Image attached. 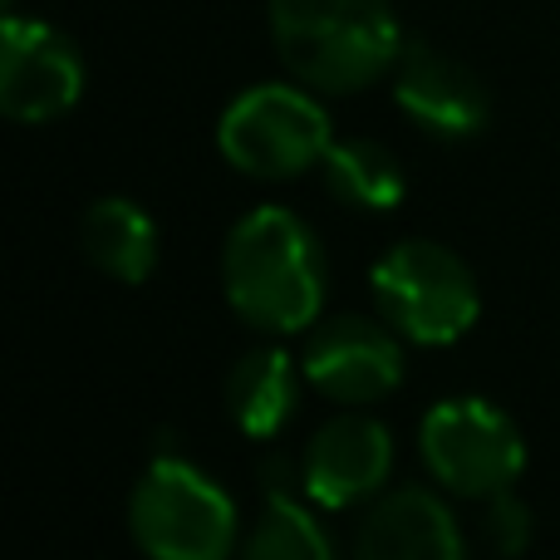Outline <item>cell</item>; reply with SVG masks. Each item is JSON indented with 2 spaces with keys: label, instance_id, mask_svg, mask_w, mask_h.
<instances>
[{
  "label": "cell",
  "instance_id": "6da1fadb",
  "mask_svg": "<svg viewBox=\"0 0 560 560\" xmlns=\"http://www.w3.org/2000/svg\"><path fill=\"white\" fill-rule=\"evenodd\" d=\"M226 305L261 335H300L325 305L319 242L285 207H256L226 232L222 246Z\"/></svg>",
  "mask_w": 560,
  "mask_h": 560
},
{
  "label": "cell",
  "instance_id": "4fadbf2b",
  "mask_svg": "<svg viewBox=\"0 0 560 560\" xmlns=\"http://www.w3.org/2000/svg\"><path fill=\"white\" fill-rule=\"evenodd\" d=\"M79 242L98 271L124 285H143L158 266V226L128 197H98L79 222Z\"/></svg>",
  "mask_w": 560,
  "mask_h": 560
},
{
  "label": "cell",
  "instance_id": "ba28073f",
  "mask_svg": "<svg viewBox=\"0 0 560 560\" xmlns=\"http://www.w3.org/2000/svg\"><path fill=\"white\" fill-rule=\"evenodd\" d=\"M300 374L319 398L345 408H369L404 384V349L394 325H374L364 315H339L315 325L300 349Z\"/></svg>",
  "mask_w": 560,
  "mask_h": 560
},
{
  "label": "cell",
  "instance_id": "30bf717a",
  "mask_svg": "<svg viewBox=\"0 0 560 560\" xmlns=\"http://www.w3.org/2000/svg\"><path fill=\"white\" fill-rule=\"evenodd\" d=\"M394 98L408 124L443 143H467L492 118L482 79L433 45H404L394 65Z\"/></svg>",
  "mask_w": 560,
  "mask_h": 560
},
{
  "label": "cell",
  "instance_id": "277c9868",
  "mask_svg": "<svg viewBox=\"0 0 560 560\" xmlns=\"http://www.w3.org/2000/svg\"><path fill=\"white\" fill-rule=\"evenodd\" d=\"M374 305L388 325L413 345H457L482 315V290L477 276L453 246L408 236L394 242L369 271Z\"/></svg>",
  "mask_w": 560,
  "mask_h": 560
},
{
  "label": "cell",
  "instance_id": "e0dca14e",
  "mask_svg": "<svg viewBox=\"0 0 560 560\" xmlns=\"http://www.w3.org/2000/svg\"><path fill=\"white\" fill-rule=\"evenodd\" d=\"M5 5H15V0H5Z\"/></svg>",
  "mask_w": 560,
  "mask_h": 560
},
{
  "label": "cell",
  "instance_id": "9c48e42d",
  "mask_svg": "<svg viewBox=\"0 0 560 560\" xmlns=\"http://www.w3.org/2000/svg\"><path fill=\"white\" fill-rule=\"evenodd\" d=\"M394 472V433L374 413H335L310 433L300 457V492L325 512H349L384 497Z\"/></svg>",
  "mask_w": 560,
  "mask_h": 560
},
{
  "label": "cell",
  "instance_id": "5bb4252c",
  "mask_svg": "<svg viewBox=\"0 0 560 560\" xmlns=\"http://www.w3.org/2000/svg\"><path fill=\"white\" fill-rule=\"evenodd\" d=\"M325 187L335 202L354 207V212H394L404 202V167L374 138H345V143H329L325 163Z\"/></svg>",
  "mask_w": 560,
  "mask_h": 560
},
{
  "label": "cell",
  "instance_id": "7a4b0ae2",
  "mask_svg": "<svg viewBox=\"0 0 560 560\" xmlns=\"http://www.w3.org/2000/svg\"><path fill=\"white\" fill-rule=\"evenodd\" d=\"M271 39L315 94H354L398 65L404 35L388 0H271Z\"/></svg>",
  "mask_w": 560,
  "mask_h": 560
},
{
  "label": "cell",
  "instance_id": "5b68a950",
  "mask_svg": "<svg viewBox=\"0 0 560 560\" xmlns=\"http://www.w3.org/2000/svg\"><path fill=\"white\" fill-rule=\"evenodd\" d=\"M335 128L319 108L315 89L295 84H252L217 118V148L236 173L256 183H290L325 163Z\"/></svg>",
  "mask_w": 560,
  "mask_h": 560
},
{
  "label": "cell",
  "instance_id": "8fae6325",
  "mask_svg": "<svg viewBox=\"0 0 560 560\" xmlns=\"http://www.w3.org/2000/svg\"><path fill=\"white\" fill-rule=\"evenodd\" d=\"M354 560H467L457 516L423 487L374 497L354 532Z\"/></svg>",
  "mask_w": 560,
  "mask_h": 560
},
{
  "label": "cell",
  "instance_id": "52a82bcc",
  "mask_svg": "<svg viewBox=\"0 0 560 560\" xmlns=\"http://www.w3.org/2000/svg\"><path fill=\"white\" fill-rule=\"evenodd\" d=\"M84 98L74 39L45 20L5 15L0 25V108L15 124H55Z\"/></svg>",
  "mask_w": 560,
  "mask_h": 560
},
{
  "label": "cell",
  "instance_id": "3957f363",
  "mask_svg": "<svg viewBox=\"0 0 560 560\" xmlns=\"http://www.w3.org/2000/svg\"><path fill=\"white\" fill-rule=\"evenodd\" d=\"M128 532L148 560H232L236 502L177 453H158L128 497Z\"/></svg>",
  "mask_w": 560,
  "mask_h": 560
},
{
  "label": "cell",
  "instance_id": "2e32d148",
  "mask_svg": "<svg viewBox=\"0 0 560 560\" xmlns=\"http://www.w3.org/2000/svg\"><path fill=\"white\" fill-rule=\"evenodd\" d=\"M482 526H487V541H492L497 556H522L526 546H532V532H536L532 506L516 497V487L487 497V522Z\"/></svg>",
  "mask_w": 560,
  "mask_h": 560
},
{
  "label": "cell",
  "instance_id": "7c38bea8",
  "mask_svg": "<svg viewBox=\"0 0 560 560\" xmlns=\"http://www.w3.org/2000/svg\"><path fill=\"white\" fill-rule=\"evenodd\" d=\"M300 378L305 374H300V364L285 349L276 345L246 349L232 364V374H226V413H232V423L256 443L276 438L300 404Z\"/></svg>",
  "mask_w": 560,
  "mask_h": 560
},
{
  "label": "cell",
  "instance_id": "9a60e30c",
  "mask_svg": "<svg viewBox=\"0 0 560 560\" xmlns=\"http://www.w3.org/2000/svg\"><path fill=\"white\" fill-rule=\"evenodd\" d=\"M242 560H335V546L300 497L271 492L256 532L242 541Z\"/></svg>",
  "mask_w": 560,
  "mask_h": 560
},
{
  "label": "cell",
  "instance_id": "8992f818",
  "mask_svg": "<svg viewBox=\"0 0 560 560\" xmlns=\"http://www.w3.org/2000/svg\"><path fill=\"white\" fill-rule=\"evenodd\" d=\"M418 453L443 492L477 497V502L516 487V477L526 472L522 428L506 408L477 394H457L428 408L418 423Z\"/></svg>",
  "mask_w": 560,
  "mask_h": 560
}]
</instances>
